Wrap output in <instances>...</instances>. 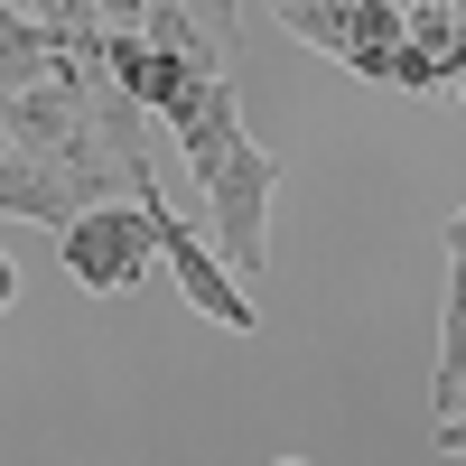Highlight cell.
Instances as JSON below:
<instances>
[{"label":"cell","mask_w":466,"mask_h":466,"mask_svg":"<svg viewBox=\"0 0 466 466\" xmlns=\"http://www.w3.org/2000/svg\"><path fill=\"white\" fill-rule=\"evenodd\" d=\"M0 206L19 224H75L112 197H131L149 149H140V103L112 85V66L56 75V85L10 94V122H0Z\"/></svg>","instance_id":"6da1fadb"},{"label":"cell","mask_w":466,"mask_h":466,"mask_svg":"<svg viewBox=\"0 0 466 466\" xmlns=\"http://www.w3.org/2000/svg\"><path fill=\"white\" fill-rule=\"evenodd\" d=\"M131 197L149 206V224H159V261L177 270L187 308H197V318H215V327H233V336H252V327H261V308H252V289H243V270H233V261L206 243V224H187V215L159 197V177H149V168H140Z\"/></svg>","instance_id":"7a4b0ae2"},{"label":"cell","mask_w":466,"mask_h":466,"mask_svg":"<svg viewBox=\"0 0 466 466\" xmlns=\"http://www.w3.org/2000/svg\"><path fill=\"white\" fill-rule=\"evenodd\" d=\"M270 197H280V149L243 140L233 159L206 177V224H215V252L243 270V289L270 270Z\"/></svg>","instance_id":"3957f363"},{"label":"cell","mask_w":466,"mask_h":466,"mask_svg":"<svg viewBox=\"0 0 466 466\" xmlns=\"http://www.w3.org/2000/svg\"><path fill=\"white\" fill-rule=\"evenodd\" d=\"M56 261L85 280L94 299H122V289H140V270L159 261V224H149V206L131 197H112V206H94V215H75L66 233H56Z\"/></svg>","instance_id":"277c9868"},{"label":"cell","mask_w":466,"mask_h":466,"mask_svg":"<svg viewBox=\"0 0 466 466\" xmlns=\"http://www.w3.org/2000/svg\"><path fill=\"white\" fill-rule=\"evenodd\" d=\"M112 85H122L140 112H159V122L177 131L187 112L215 94V75H197V66L168 56V47H149V28H112Z\"/></svg>","instance_id":"5b68a950"},{"label":"cell","mask_w":466,"mask_h":466,"mask_svg":"<svg viewBox=\"0 0 466 466\" xmlns=\"http://www.w3.org/2000/svg\"><path fill=\"white\" fill-rule=\"evenodd\" d=\"M243 140H252V131H243V94H233V75H224V85H215L197 112H187V122H177V159H187V177L206 187V177H215Z\"/></svg>","instance_id":"8992f818"},{"label":"cell","mask_w":466,"mask_h":466,"mask_svg":"<svg viewBox=\"0 0 466 466\" xmlns=\"http://www.w3.org/2000/svg\"><path fill=\"white\" fill-rule=\"evenodd\" d=\"M466 410V261L448 270V318H439V373H430V420Z\"/></svg>","instance_id":"52a82bcc"},{"label":"cell","mask_w":466,"mask_h":466,"mask_svg":"<svg viewBox=\"0 0 466 466\" xmlns=\"http://www.w3.org/2000/svg\"><path fill=\"white\" fill-rule=\"evenodd\" d=\"M270 10H280L289 37H308V47H327L345 66V10H355V0H270Z\"/></svg>","instance_id":"ba28073f"},{"label":"cell","mask_w":466,"mask_h":466,"mask_svg":"<svg viewBox=\"0 0 466 466\" xmlns=\"http://www.w3.org/2000/svg\"><path fill=\"white\" fill-rule=\"evenodd\" d=\"M392 85H401V94H430V85H457V75L420 47V37H401V47H392Z\"/></svg>","instance_id":"9c48e42d"},{"label":"cell","mask_w":466,"mask_h":466,"mask_svg":"<svg viewBox=\"0 0 466 466\" xmlns=\"http://www.w3.org/2000/svg\"><path fill=\"white\" fill-rule=\"evenodd\" d=\"M448 261H466V215H457V224H448Z\"/></svg>","instance_id":"30bf717a"},{"label":"cell","mask_w":466,"mask_h":466,"mask_svg":"<svg viewBox=\"0 0 466 466\" xmlns=\"http://www.w3.org/2000/svg\"><path fill=\"white\" fill-rule=\"evenodd\" d=\"M410 10H457V0H410Z\"/></svg>","instance_id":"8fae6325"},{"label":"cell","mask_w":466,"mask_h":466,"mask_svg":"<svg viewBox=\"0 0 466 466\" xmlns=\"http://www.w3.org/2000/svg\"><path fill=\"white\" fill-rule=\"evenodd\" d=\"M457 94H466V75H457Z\"/></svg>","instance_id":"7c38bea8"},{"label":"cell","mask_w":466,"mask_h":466,"mask_svg":"<svg viewBox=\"0 0 466 466\" xmlns=\"http://www.w3.org/2000/svg\"><path fill=\"white\" fill-rule=\"evenodd\" d=\"M280 466H299V457H280Z\"/></svg>","instance_id":"4fadbf2b"}]
</instances>
